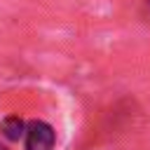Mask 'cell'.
I'll return each mask as SVG.
<instances>
[{"mask_svg":"<svg viewBox=\"0 0 150 150\" xmlns=\"http://www.w3.org/2000/svg\"><path fill=\"white\" fill-rule=\"evenodd\" d=\"M0 129H2V136H5L7 141H19V138L26 134V124H23V120H21L19 115H9V117H5Z\"/></svg>","mask_w":150,"mask_h":150,"instance_id":"obj_2","label":"cell"},{"mask_svg":"<svg viewBox=\"0 0 150 150\" xmlns=\"http://www.w3.org/2000/svg\"><path fill=\"white\" fill-rule=\"evenodd\" d=\"M26 150H54L56 145V131L49 122L30 120L26 124Z\"/></svg>","mask_w":150,"mask_h":150,"instance_id":"obj_1","label":"cell"},{"mask_svg":"<svg viewBox=\"0 0 150 150\" xmlns=\"http://www.w3.org/2000/svg\"><path fill=\"white\" fill-rule=\"evenodd\" d=\"M145 7H148V9H150V0H145Z\"/></svg>","mask_w":150,"mask_h":150,"instance_id":"obj_3","label":"cell"}]
</instances>
